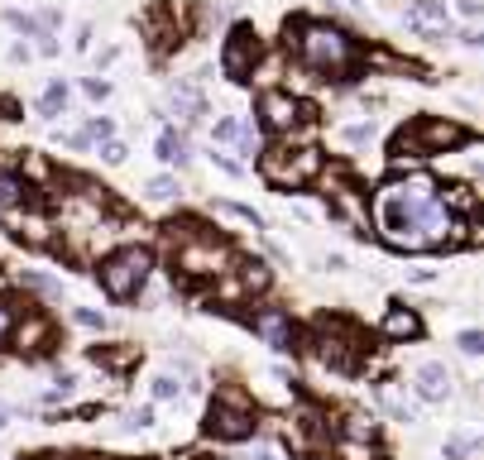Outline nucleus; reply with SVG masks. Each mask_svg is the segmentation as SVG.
<instances>
[{"label": "nucleus", "instance_id": "obj_1", "mask_svg": "<svg viewBox=\"0 0 484 460\" xmlns=\"http://www.w3.org/2000/svg\"><path fill=\"white\" fill-rule=\"evenodd\" d=\"M297 54L316 73H345L350 58H355V44H350V34L331 29V24H307L303 39H297Z\"/></svg>", "mask_w": 484, "mask_h": 460}, {"label": "nucleus", "instance_id": "obj_2", "mask_svg": "<svg viewBox=\"0 0 484 460\" xmlns=\"http://www.w3.org/2000/svg\"><path fill=\"white\" fill-rule=\"evenodd\" d=\"M259 173L274 187H303V182H312L322 173V153L316 149H297V153L293 149H269L264 163H259Z\"/></svg>", "mask_w": 484, "mask_h": 460}, {"label": "nucleus", "instance_id": "obj_3", "mask_svg": "<svg viewBox=\"0 0 484 460\" xmlns=\"http://www.w3.org/2000/svg\"><path fill=\"white\" fill-rule=\"evenodd\" d=\"M149 250H121V254H111V259L102 264V288L111 298H135L140 288H144V279H149Z\"/></svg>", "mask_w": 484, "mask_h": 460}, {"label": "nucleus", "instance_id": "obj_4", "mask_svg": "<svg viewBox=\"0 0 484 460\" xmlns=\"http://www.w3.org/2000/svg\"><path fill=\"white\" fill-rule=\"evenodd\" d=\"M465 130L456 121H417L412 130L398 134V149H412V153H441L450 144H460Z\"/></svg>", "mask_w": 484, "mask_h": 460}, {"label": "nucleus", "instance_id": "obj_5", "mask_svg": "<svg viewBox=\"0 0 484 460\" xmlns=\"http://www.w3.org/2000/svg\"><path fill=\"white\" fill-rule=\"evenodd\" d=\"M211 436H221V441H245L249 432H255V413L245 407V398H236V394H221L216 398V407H211Z\"/></svg>", "mask_w": 484, "mask_h": 460}, {"label": "nucleus", "instance_id": "obj_6", "mask_svg": "<svg viewBox=\"0 0 484 460\" xmlns=\"http://www.w3.org/2000/svg\"><path fill=\"white\" fill-rule=\"evenodd\" d=\"M255 63H259V39H255V29L249 24H236L230 29V39H226V54H221V67H226V77H249L255 73Z\"/></svg>", "mask_w": 484, "mask_h": 460}, {"label": "nucleus", "instance_id": "obj_7", "mask_svg": "<svg viewBox=\"0 0 484 460\" xmlns=\"http://www.w3.org/2000/svg\"><path fill=\"white\" fill-rule=\"evenodd\" d=\"M178 269H182V274H192V279H202V274H221V269H226V250L216 245V240L182 245V250H178Z\"/></svg>", "mask_w": 484, "mask_h": 460}, {"label": "nucleus", "instance_id": "obj_8", "mask_svg": "<svg viewBox=\"0 0 484 460\" xmlns=\"http://www.w3.org/2000/svg\"><path fill=\"white\" fill-rule=\"evenodd\" d=\"M259 115H264V125H269V130L283 134V130H293V125H297L303 106H297L288 92H264V96H259Z\"/></svg>", "mask_w": 484, "mask_h": 460}, {"label": "nucleus", "instance_id": "obj_9", "mask_svg": "<svg viewBox=\"0 0 484 460\" xmlns=\"http://www.w3.org/2000/svg\"><path fill=\"white\" fill-rule=\"evenodd\" d=\"M408 24L431 34V39H446V5L441 0H417V5L408 10Z\"/></svg>", "mask_w": 484, "mask_h": 460}, {"label": "nucleus", "instance_id": "obj_10", "mask_svg": "<svg viewBox=\"0 0 484 460\" xmlns=\"http://www.w3.org/2000/svg\"><path fill=\"white\" fill-rule=\"evenodd\" d=\"M417 394H422L427 403H441L450 394V369L446 365H422L417 369Z\"/></svg>", "mask_w": 484, "mask_h": 460}, {"label": "nucleus", "instance_id": "obj_11", "mask_svg": "<svg viewBox=\"0 0 484 460\" xmlns=\"http://www.w3.org/2000/svg\"><path fill=\"white\" fill-rule=\"evenodd\" d=\"M255 331L269 340L274 350H288L293 346V327H288V317H283V312H259L255 317Z\"/></svg>", "mask_w": 484, "mask_h": 460}, {"label": "nucleus", "instance_id": "obj_12", "mask_svg": "<svg viewBox=\"0 0 484 460\" xmlns=\"http://www.w3.org/2000/svg\"><path fill=\"white\" fill-rule=\"evenodd\" d=\"M216 140H221V144H240L245 153H255V125H249V121H230V115H226V121H216Z\"/></svg>", "mask_w": 484, "mask_h": 460}, {"label": "nucleus", "instance_id": "obj_13", "mask_svg": "<svg viewBox=\"0 0 484 460\" xmlns=\"http://www.w3.org/2000/svg\"><path fill=\"white\" fill-rule=\"evenodd\" d=\"M417 331H422L417 312H403V307H393V312L383 317V336H393V340H412Z\"/></svg>", "mask_w": 484, "mask_h": 460}, {"label": "nucleus", "instance_id": "obj_14", "mask_svg": "<svg viewBox=\"0 0 484 460\" xmlns=\"http://www.w3.org/2000/svg\"><path fill=\"white\" fill-rule=\"evenodd\" d=\"M202 111H207V101H202V96H197L192 87H178V92H173V115H178V121H182V125L202 121Z\"/></svg>", "mask_w": 484, "mask_h": 460}, {"label": "nucleus", "instance_id": "obj_15", "mask_svg": "<svg viewBox=\"0 0 484 460\" xmlns=\"http://www.w3.org/2000/svg\"><path fill=\"white\" fill-rule=\"evenodd\" d=\"M437 201H441L446 211H460V216H470V211L479 207V192H475V187H465V182H456V187H446V192H441Z\"/></svg>", "mask_w": 484, "mask_h": 460}, {"label": "nucleus", "instance_id": "obj_16", "mask_svg": "<svg viewBox=\"0 0 484 460\" xmlns=\"http://www.w3.org/2000/svg\"><path fill=\"white\" fill-rule=\"evenodd\" d=\"M264 283H269V269H264V264H245L240 283H226V298H240V293H259Z\"/></svg>", "mask_w": 484, "mask_h": 460}, {"label": "nucleus", "instance_id": "obj_17", "mask_svg": "<svg viewBox=\"0 0 484 460\" xmlns=\"http://www.w3.org/2000/svg\"><path fill=\"white\" fill-rule=\"evenodd\" d=\"M20 201H24V182L15 173H0V216L20 211Z\"/></svg>", "mask_w": 484, "mask_h": 460}, {"label": "nucleus", "instance_id": "obj_18", "mask_svg": "<svg viewBox=\"0 0 484 460\" xmlns=\"http://www.w3.org/2000/svg\"><path fill=\"white\" fill-rule=\"evenodd\" d=\"M159 159L163 163H188V140H182L178 130H163L159 134Z\"/></svg>", "mask_w": 484, "mask_h": 460}, {"label": "nucleus", "instance_id": "obj_19", "mask_svg": "<svg viewBox=\"0 0 484 460\" xmlns=\"http://www.w3.org/2000/svg\"><path fill=\"white\" fill-rule=\"evenodd\" d=\"M92 360H96V365H111V369H125V365L140 360V346H125V350H92Z\"/></svg>", "mask_w": 484, "mask_h": 460}, {"label": "nucleus", "instance_id": "obj_20", "mask_svg": "<svg viewBox=\"0 0 484 460\" xmlns=\"http://www.w3.org/2000/svg\"><path fill=\"white\" fill-rule=\"evenodd\" d=\"M63 106H68V87H63V82H53V87L44 92V101H39V115H44V121H53Z\"/></svg>", "mask_w": 484, "mask_h": 460}, {"label": "nucleus", "instance_id": "obj_21", "mask_svg": "<svg viewBox=\"0 0 484 460\" xmlns=\"http://www.w3.org/2000/svg\"><path fill=\"white\" fill-rule=\"evenodd\" d=\"M216 216H230V220H245V226H255V230H264V220H259V211H249V207H236V201H216Z\"/></svg>", "mask_w": 484, "mask_h": 460}, {"label": "nucleus", "instance_id": "obj_22", "mask_svg": "<svg viewBox=\"0 0 484 460\" xmlns=\"http://www.w3.org/2000/svg\"><path fill=\"white\" fill-rule=\"evenodd\" d=\"M48 336V327L44 321H29V327H20V346H29V350H39V340Z\"/></svg>", "mask_w": 484, "mask_h": 460}, {"label": "nucleus", "instance_id": "obj_23", "mask_svg": "<svg viewBox=\"0 0 484 460\" xmlns=\"http://www.w3.org/2000/svg\"><path fill=\"white\" fill-rule=\"evenodd\" d=\"M149 197L169 201V197H178V182L173 178H149Z\"/></svg>", "mask_w": 484, "mask_h": 460}, {"label": "nucleus", "instance_id": "obj_24", "mask_svg": "<svg viewBox=\"0 0 484 460\" xmlns=\"http://www.w3.org/2000/svg\"><path fill=\"white\" fill-rule=\"evenodd\" d=\"M470 451H475L470 436H450V441H446V455H450V460H460V455H470Z\"/></svg>", "mask_w": 484, "mask_h": 460}, {"label": "nucleus", "instance_id": "obj_25", "mask_svg": "<svg viewBox=\"0 0 484 460\" xmlns=\"http://www.w3.org/2000/svg\"><path fill=\"white\" fill-rule=\"evenodd\" d=\"M154 398H178V379H173V374H159V379H154Z\"/></svg>", "mask_w": 484, "mask_h": 460}, {"label": "nucleus", "instance_id": "obj_26", "mask_svg": "<svg viewBox=\"0 0 484 460\" xmlns=\"http://www.w3.org/2000/svg\"><path fill=\"white\" fill-rule=\"evenodd\" d=\"M125 422H130V427H154V407H135Z\"/></svg>", "mask_w": 484, "mask_h": 460}, {"label": "nucleus", "instance_id": "obj_27", "mask_svg": "<svg viewBox=\"0 0 484 460\" xmlns=\"http://www.w3.org/2000/svg\"><path fill=\"white\" fill-rule=\"evenodd\" d=\"M102 159H106V163H125V144H121V140H106Z\"/></svg>", "mask_w": 484, "mask_h": 460}, {"label": "nucleus", "instance_id": "obj_28", "mask_svg": "<svg viewBox=\"0 0 484 460\" xmlns=\"http://www.w3.org/2000/svg\"><path fill=\"white\" fill-rule=\"evenodd\" d=\"M460 350H465V355H479V350H484V336H479V331H465V336H460Z\"/></svg>", "mask_w": 484, "mask_h": 460}, {"label": "nucleus", "instance_id": "obj_29", "mask_svg": "<svg viewBox=\"0 0 484 460\" xmlns=\"http://www.w3.org/2000/svg\"><path fill=\"white\" fill-rule=\"evenodd\" d=\"M370 134H374V125H350V130H345V140H350V144H364Z\"/></svg>", "mask_w": 484, "mask_h": 460}, {"label": "nucleus", "instance_id": "obj_30", "mask_svg": "<svg viewBox=\"0 0 484 460\" xmlns=\"http://www.w3.org/2000/svg\"><path fill=\"white\" fill-rule=\"evenodd\" d=\"M77 321H82V327H106V321H102V312H87V307H82V312H77Z\"/></svg>", "mask_w": 484, "mask_h": 460}, {"label": "nucleus", "instance_id": "obj_31", "mask_svg": "<svg viewBox=\"0 0 484 460\" xmlns=\"http://www.w3.org/2000/svg\"><path fill=\"white\" fill-rule=\"evenodd\" d=\"M10 327H15V317H10V307H0V340L10 336Z\"/></svg>", "mask_w": 484, "mask_h": 460}, {"label": "nucleus", "instance_id": "obj_32", "mask_svg": "<svg viewBox=\"0 0 484 460\" xmlns=\"http://www.w3.org/2000/svg\"><path fill=\"white\" fill-rule=\"evenodd\" d=\"M106 92H111V87H106V82H87V96H92V101H102Z\"/></svg>", "mask_w": 484, "mask_h": 460}, {"label": "nucleus", "instance_id": "obj_33", "mask_svg": "<svg viewBox=\"0 0 484 460\" xmlns=\"http://www.w3.org/2000/svg\"><path fill=\"white\" fill-rule=\"evenodd\" d=\"M0 427H5V407H0Z\"/></svg>", "mask_w": 484, "mask_h": 460}]
</instances>
